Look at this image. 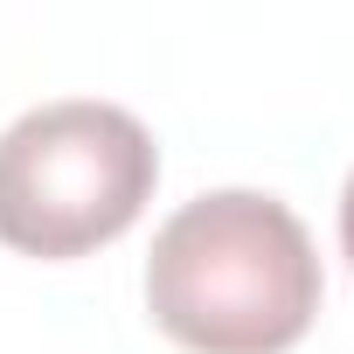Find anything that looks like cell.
Instances as JSON below:
<instances>
[{"label":"cell","mask_w":354,"mask_h":354,"mask_svg":"<svg viewBox=\"0 0 354 354\" xmlns=\"http://www.w3.org/2000/svg\"><path fill=\"white\" fill-rule=\"evenodd\" d=\"M146 306L188 354H285L319 313L313 236L271 195H195L153 236Z\"/></svg>","instance_id":"obj_1"},{"label":"cell","mask_w":354,"mask_h":354,"mask_svg":"<svg viewBox=\"0 0 354 354\" xmlns=\"http://www.w3.org/2000/svg\"><path fill=\"white\" fill-rule=\"evenodd\" d=\"M340 250L354 264V174H347V195H340Z\"/></svg>","instance_id":"obj_3"},{"label":"cell","mask_w":354,"mask_h":354,"mask_svg":"<svg viewBox=\"0 0 354 354\" xmlns=\"http://www.w3.org/2000/svg\"><path fill=\"white\" fill-rule=\"evenodd\" d=\"M160 181L153 132L97 97H63L0 132V243L84 257L139 223Z\"/></svg>","instance_id":"obj_2"}]
</instances>
